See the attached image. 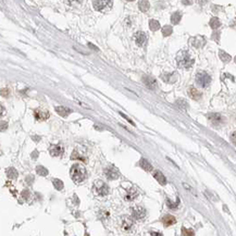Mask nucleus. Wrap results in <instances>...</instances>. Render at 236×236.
Instances as JSON below:
<instances>
[{
    "label": "nucleus",
    "instance_id": "2eb2a0df",
    "mask_svg": "<svg viewBox=\"0 0 236 236\" xmlns=\"http://www.w3.org/2000/svg\"><path fill=\"white\" fill-rule=\"evenodd\" d=\"M55 111H57L58 114L61 115V117H63V118H66L71 112H72L71 109L66 108V107H55Z\"/></svg>",
    "mask_w": 236,
    "mask_h": 236
},
{
    "label": "nucleus",
    "instance_id": "f03ea898",
    "mask_svg": "<svg viewBox=\"0 0 236 236\" xmlns=\"http://www.w3.org/2000/svg\"><path fill=\"white\" fill-rule=\"evenodd\" d=\"M70 174H71L72 181L74 183H76V184H80V183L84 182L87 176L86 169H85L82 164H78V163L74 164L72 168H71Z\"/></svg>",
    "mask_w": 236,
    "mask_h": 236
},
{
    "label": "nucleus",
    "instance_id": "ddd939ff",
    "mask_svg": "<svg viewBox=\"0 0 236 236\" xmlns=\"http://www.w3.org/2000/svg\"><path fill=\"white\" fill-rule=\"evenodd\" d=\"M49 152L52 157H59V156H61L62 152H63V148H62L60 145H52V146H50V148H49Z\"/></svg>",
    "mask_w": 236,
    "mask_h": 236
},
{
    "label": "nucleus",
    "instance_id": "393cba45",
    "mask_svg": "<svg viewBox=\"0 0 236 236\" xmlns=\"http://www.w3.org/2000/svg\"><path fill=\"white\" fill-rule=\"evenodd\" d=\"M136 197H137V191H136V189L132 188L131 191H128V193L126 194L125 199L126 200H133V199H135Z\"/></svg>",
    "mask_w": 236,
    "mask_h": 236
},
{
    "label": "nucleus",
    "instance_id": "f8f14e48",
    "mask_svg": "<svg viewBox=\"0 0 236 236\" xmlns=\"http://www.w3.org/2000/svg\"><path fill=\"white\" fill-rule=\"evenodd\" d=\"M143 82H144V84H145L146 86H147L149 89H155V88L157 87V82H156V80H155L154 77H151V76L145 75L144 77H143Z\"/></svg>",
    "mask_w": 236,
    "mask_h": 236
},
{
    "label": "nucleus",
    "instance_id": "6e6552de",
    "mask_svg": "<svg viewBox=\"0 0 236 236\" xmlns=\"http://www.w3.org/2000/svg\"><path fill=\"white\" fill-rule=\"evenodd\" d=\"M121 228L124 232H129L134 228V221L129 217H123L121 219Z\"/></svg>",
    "mask_w": 236,
    "mask_h": 236
},
{
    "label": "nucleus",
    "instance_id": "cd10ccee",
    "mask_svg": "<svg viewBox=\"0 0 236 236\" xmlns=\"http://www.w3.org/2000/svg\"><path fill=\"white\" fill-rule=\"evenodd\" d=\"M162 34H163V36L164 37H168V36H170L171 34H172V32H173V29H172V26H170V25H165V26H163L162 27Z\"/></svg>",
    "mask_w": 236,
    "mask_h": 236
},
{
    "label": "nucleus",
    "instance_id": "a878e982",
    "mask_svg": "<svg viewBox=\"0 0 236 236\" xmlns=\"http://www.w3.org/2000/svg\"><path fill=\"white\" fill-rule=\"evenodd\" d=\"M7 175H8L9 179L14 180V179H17V177H18V172H17V170H15V169L10 168V169H8V170H7Z\"/></svg>",
    "mask_w": 236,
    "mask_h": 236
},
{
    "label": "nucleus",
    "instance_id": "c756f323",
    "mask_svg": "<svg viewBox=\"0 0 236 236\" xmlns=\"http://www.w3.org/2000/svg\"><path fill=\"white\" fill-rule=\"evenodd\" d=\"M176 105L183 110H186L187 108H188V103H187L185 100H183V99H179V100L176 101Z\"/></svg>",
    "mask_w": 236,
    "mask_h": 236
},
{
    "label": "nucleus",
    "instance_id": "f3484780",
    "mask_svg": "<svg viewBox=\"0 0 236 236\" xmlns=\"http://www.w3.org/2000/svg\"><path fill=\"white\" fill-rule=\"evenodd\" d=\"M162 222H163L164 226H170V225H173V224L176 223V219H175L173 216H170V214H169V216L163 217Z\"/></svg>",
    "mask_w": 236,
    "mask_h": 236
},
{
    "label": "nucleus",
    "instance_id": "a211bd4d",
    "mask_svg": "<svg viewBox=\"0 0 236 236\" xmlns=\"http://www.w3.org/2000/svg\"><path fill=\"white\" fill-rule=\"evenodd\" d=\"M191 44H193L194 47L200 48V47H202V46L206 44V40L201 36H197V37H195V38H193V41H191Z\"/></svg>",
    "mask_w": 236,
    "mask_h": 236
},
{
    "label": "nucleus",
    "instance_id": "72a5a7b5",
    "mask_svg": "<svg viewBox=\"0 0 236 236\" xmlns=\"http://www.w3.org/2000/svg\"><path fill=\"white\" fill-rule=\"evenodd\" d=\"M182 234L183 235H191V236H193L194 235V232L191 230H186L185 228H182Z\"/></svg>",
    "mask_w": 236,
    "mask_h": 236
},
{
    "label": "nucleus",
    "instance_id": "1a4fd4ad",
    "mask_svg": "<svg viewBox=\"0 0 236 236\" xmlns=\"http://www.w3.org/2000/svg\"><path fill=\"white\" fill-rule=\"evenodd\" d=\"M132 216L136 220H142L144 219L146 216V210L143 207L136 206V207L132 208Z\"/></svg>",
    "mask_w": 236,
    "mask_h": 236
},
{
    "label": "nucleus",
    "instance_id": "7c9ffc66",
    "mask_svg": "<svg viewBox=\"0 0 236 236\" xmlns=\"http://www.w3.org/2000/svg\"><path fill=\"white\" fill-rule=\"evenodd\" d=\"M71 159H78V160L86 161V158H84L83 156H80V152H78L77 150H74L72 156H71Z\"/></svg>",
    "mask_w": 236,
    "mask_h": 236
},
{
    "label": "nucleus",
    "instance_id": "b1692460",
    "mask_svg": "<svg viewBox=\"0 0 236 236\" xmlns=\"http://www.w3.org/2000/svg\"><path fill=\"white\" fill-rule=\"evenodd\" d=\"M52 184H54V186H55V189H58V191H62L63 189V182L61 181V180H59V179H54L52 180Z\"/></svg>",
    "mask_w": 236,
    "mask_h": 236
},
{
    "label": "nucleus",
    "instance_id": "473e14b6",
    "mask_svg": "<svg viewBox=\"0 0 236 236\" xmlns=\"http://www.w3.org/2000/svg\"><path fill=\"white\" fill-rule=\"evenodd\" d=\"M8 128V123L4 121H0V132H4Z\"/></svg>",
    "mask_w": 236,
    "mask_h": 236
},
{
    "label": "nucleus",
    "instance_id": "e433bc0d",
    "mask_svg": "<svg viewBox=\"0 0 236 236\" xmlns=\"http://www.w3.org/2000/svg\"><path fill=\"white\" fill-rule=\"evenodd\" d=\"M84 0H68V2L70 4H81Z\"/></svg>",
    "mask_w": 236,
    "mask_h": 236
},
{
    "label": "nucleus",
    "instance_id": "c9c22d12",
    "mask_svg": "<svg viewBox=\"0 0 236 236\" xmlns=\"http://www.w3.org/2000/svg\"><path fill=\"white\" fill-rule=\"evenodd\" d=\"M22 196H23V198H24V199H29V196H31V194H29V191H27V189H25V191H22Z\"/></svg>",
    "mask_w": 236,
    "mask_h": 236
},
{
    "label": "nucleus",
    "instance_id": "4c0bfd02",
    "mask_svg": "<svg viewBox=\"0 0 236 236\" xmlns=\"http://www.w3.org/2000/svg\"><path fill=\"white\" fill-rule=\"evenodd\" d=\"M4 113H6V109H4L3 106H2L1 103H0V117H2V115H3Z\"/></svg>",
    "mask_w": 236,
    "mask_h": 236
},
{
    "label": "nucleus",
    "instance_id": "a19ab883",
    "mask_svg": "<svg viewBox=\"0 0 236 236\" xmlns=\"http://www.w3.org/2000/svg\"><path fill=\"white\" fill-rule=\"evenodd\" d=\"M126 1H134V0H126Z\"/></svg>",
    "mask_w": 236,
    "mask_h": 236
},
{
    "label": "nucleus",
    "instance_id": "dca6fc26",
    "mask_svg": "<svg viewBox=\"0 0 236 236\" xmlns=\"http://www.w3.org/2000/svg\"><path fill=\"white\" fill-rule=\"evenodd\" d=\"M154 176H155V179L158 181V183H160L161 185H165L166 184L165 176H164V175L160 172V171H155V172H154Z\"/></svg>",
    "mask_w": 236,
    "mask_h": 236
},
{
    "label": "nucleus",
    "instance_id": "423d86ee",
    "mask_svg": "<svg viewBox=\"0 0 236 236\" xmlns=\"http://www.w3.org/2000/svg\"><path fill=\"white\" fill-rule=\"evenodd\" d=\"M208 119H209L210 123H211L212 125L217 127L221 126L222 124L224 123V118L222 117L220 113H211V114L208 115Z\"/></svg>",
    "mask_w": 236,
    "mask_h": 236
},
{
    "label": "nucleus",
    "instance_id": "9b49d317",
    "mask_svg": "<svg viewBox=\"0 0 236 236\" xmlns=\"http://www.w3.org/2000/svg\"><path fill=\"white\" fill-rule=\"evenodd\" d=\"M34 115H35V119L37 121H45L49 118V112L46 110H41V109H36L34 111Z\"/></svg>",
    "mask_w": 236,
    "mask_h": 236
},
{
    "label": "nucleus",
    "instance_id": "f257e3e1",
    "mask_svg": "<svg viewBox=\"0 0 236 236\" xmlns=\"http://www.w3.org/2000/svg\"><path fill=\"white\" fill-rule=\"evenodd\" d=\"M194 62H195V60H194V58L191 57L189 51H187V50H181L176 55V64L181 69L191 68Z\"/></svg>",
    "mask_w": 236,
    "mask_h": 236
},
{
    "label": "nucleus",
    "instance_id": "aec40b11",
    "mask_svg": "<svg viewBox=\"0 0 236 236\" xmlns=\"http://www.w3.org/2000/svg\"><path fill=\"white\" fill-rule=\"evenodd\" d=\"M138 8L142 12H147L150 8V4L147 0H140L139 3H138Z\"/></svg>",
    "mask_w": 236,
    "mask_h": 236
},
{
    "label": "nucleus",
    "instance_id": "0eeeda50",
    "mask_svg": "<svg viewBox=\"0 0 236 236\" xmlns=\"http://www.w3.org/2000/svg\"><path fill=\"white\" fill-rule=\"evenodd\" d=\"M105 174L109 180H117L120 176V172L114 165H109L105 169Z\"/></svg>",
    "mask_w": 236,
    "mask_h": 236
},
{
    "label": "nucleus",
    "instance_id": "bb28decb",
    "mask_svg": "<svg viewBox=\"0 0 236 236\" xmlns=\"http://www.w3.org/2000/svg\"><path fill=\"white\" fill-rule=\"evenodd\" d=\"M36 172L37 174H39L40 176H46V175H48V170L45 168V166L43 165H38L36 168Z\"/></svg>",
    "mask_w": 236,
    "mask_h": 236
},
{
    "label": "nucleus",
    "instance_id": "39448f33",
    "mask_svg": "<svg viewBox=\"0 0 236 236\" xmlns=\"http://www.w3.org/2000/svg\"><path fill=\"white\" fill-rule=\"evenodd\" d=\"M92 6L97 11H106L111 8L112 0H94Z\"/></svg>",
    "mask_w": 236,
    "mask_h": 236
},
{
    "label": "nucleus",
    "instance_id": "2f4dec72",
    "mask_svg": "<svg viewBox=\"0 0 236 236\" xmlns=\"http://www.w3.org/2000/svg\"><path fill=\"white\" fill-rule=\"evenodd\" d=\"M179 203H180V200L179 199L175 201V202H171V201H168V206H169V208H171V209H175V208H177Z\"/></svg>",
    "mask_w": 236,
    "mask_h": 236
},
{
    "label": "nucleus",
    "instance_id": "58836bf2",
    "mask_svg": "<svg viewBox=\"0 0 236 236\" xmlns=\"http://www.w3.org/2000/svg\"><path fill=\"white\" fill-rule=\"evenodd\" d=\"M232 140H233V143L235 144V133L232 134Z\"/></svg>",
    "mask_w": 236,
    "mask_h": 236
},
{
    "label": "nucleus",
    "instance_id": "f704fd0d",
    "mask_svg": "<svg viewBox=\"0 0 236 236\" xmlns=\"http://www.w3.org/2000/svg\"><path fill=\"white\" fill-rule=\"evenodd\" d=\"M9 94H10V92H9L8 88H3V89H1V91H0V95H1V96H3V97H8Z\"/></svg>",
    "mask_w": 236,
    "mask_h": 236
},
{
    "label": "nucleus",
    "instance_id": "4be33fe9",
    "mask_svg": "<svg viewBox=\"0 0 236 236\" xmlns=\"http://www.w3.org/2000/svg\"><path fill=\"white\" fill-rule=\"evenodd\" d=\"M182 18V14L180 12H174L172 15H171V22L172 24H179L180 21Z\"/></svg>",
    "mask_w": 236,
    "mask_h": 236
},
{
    "label": "nucleus",
    "instance_id": "20e7f679",
    "mask_svg": "<svg viewBox=\"0 0 236 236\" xmlns=\"http://www.w3.org/2000/svg\"><path fill=\"white\" fill-rule=\"evenodd\" d=\"M196 82L202 88H206L210 85L211 83V76L209 75L207 72L205 71H199L197 74H196Z\"/></svg>",
    "mask_w": 236,
    "mask_h": 236
},
{
    "label": "nucleus",
    "instance_id": "6ab92c4d",
    "mask_svg": "<svg viewBox=\"0 0 236 236\" xmlns=\"http://www.w3.org/2000/svg\"><path fill=\"white\" fill-rule=\"evenodd\" d=\"M139 165H140V168L144 169L145 171H148V172H149V171L154 170V168H152V165L150 164V162H149V161L146 160V159H140Z\"/></svg>",
    "mask_w": 236,
    "mask_h": 236
},
{
    "label": "nucleus",
    "instance_id": "4468645a",
    "mask_svg": "<svg viewBox=\"0 0 236 236\" xmlns=\"http://www.w3.org/2000/svg\"><path fill=\"white\" fill-rule=\"evenodd\" d=\"M188 95L191 97L193 99H195V100H199L201 98V92L199 91H197V89L195 88V87H189L188 89Z\"/></svg>",
    "mask_w": 236,
    "mask_h": 236
},
{
    "label": "nucleus",
    "instance_id": "412c9836",
    "mask_svg": "<svg viewBox=\"0 0 236 236\" xmlns=\"http://www.w3.org/2000/svg\"><path fill=\"white\" fill-rule=\"evenodd\" d=\"M209 25L210 27H211L212 29H217L220 27V25H221V22H220V20L218 18H212L211 20H210L209 22Z\"/></svg>",
    "mask_w": 236,
    "mask_h": 236
},
{
    "label": "nucleus",
    "instance_id": "ea45409f",
    "mask_svg": "<svg viewBox=\"0 0 236 236\" xmlns=\"http://www.w3.org/2000/svg\"><path fill=\"white\" fill-rule=\"evenodd\" d=\"M151 234L152 235H161L160 233H155V232H151Z\"/></svg>",
    "mask_w": 236,
    "mask_h": 236
},
{
    "label": "nucleus",
    "instance_id": "9d476101",
    "mask_svg": "<svg viewBox=\"0 0 236 236\" xmlns=\"http://www.w3.org/2000/svg\"><path fill=\"white\" fill-rule=\"evenodd\" d=\"M134 38H135V41L136 44H137L138 46H144L146 44V41H147V35H146V33L144 32H136L135 35H134Z\"/></svg>",
    "mask_w": 236,
    "mask_h": 236
},
{
    "label": "nucleus",
    "instance_id": "7ed1b4c3",
    "mask_svg": "<svg viewBox=\"0 0 236 236\" xmlns=\"http://www.w3.org/2000/svg\"><path fill=\"white\" fill-rule=\"evenodd\" d=\"M92 191H94L95 195L97 196H106L109 193V187H108V185L103 181L97 180V181H95L94 183V188H92Z\"/></svg>",
    "mask_w": 236,
    "mask_h": 236
},
{
    "label": "nucleus",
    "instance_id": "c85d7f7f",
    "mask_svg": "<svg viewBox=\"0 0 236 236\" xmlns=\"http://www.w3.org/2000/svg\"><path fill=\"white\" fill-rule=\"evenodd\" d=\"M219 55H220L221 60H222V61H224V62H228V61H231V59H232V57H231L230 55H228L226 52H224V51H220Z\"/></svg>",
    "mask_w": 236,
    "mask_h": 236
},
{
    "label": "nucleus",
    "instance_id": "5701e85b",
    "mask_svg": "<svg viewBox=\"0 0 236 236\" xmlns=\"http://www.w3.org/2000/svg\"><path fill=\"white\" fill-rule=\"evenodd\" d=\"M149 27H150V29H151V31L156 32V31H158V29H160V23H159L158 21H156V20H150L149 21Z\"/></svg>",
    "mask_w": 236,
    "mask_h": 236
}]
</instances>
